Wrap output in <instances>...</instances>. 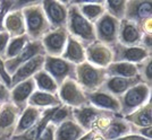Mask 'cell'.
I'll list each match as a JSON object with an SVG mask.
<instances>
[{
    "mask_svg": "<svg viewBox=\"0 0 152 140\" xmlns=\"http://www.w3.org/2000/svg\"><path fill=\"white\" fill-rule=\"evenodd\" d=\"M94 32L96 41L109 48L118 43V31H119V20L115 19L107 13L103 14L100 19L94 24Z\"/></svg>",
    "mask_w": 152,
    "mask_h": 140,
    "instance_id": "obj_6",
    "label": "cell"
},
{
    "mask_svg": "<svg viewBox=\"0 0 152 140\" xmlns=\"http://www.w3.org/2000/svg\"><path fill=\"white\" fill-rule=\"evenodd\" d=\"M10 103V89L2 82H0V105Z\"/></svg>",
    "mask_w": 152,
    "mask_h": 140,
    "instance_id": "obj_39",
    "label": "cell"
},
{
    "mask_svg": "<svg viewBox=\"0 0 152 140\" xmlns=\"http://www.w3.org/2000/svg\"><path fill=\"white\" fill-rule=\"evenodd\" d=\"M22 12L25 22L26 35L30 41H41L45 34L51 31L41 1H33L30 6L22 9Z\"/></svg>",
    "mask_w": 152,
    "mask_h": 140,
    "instance_id": "obj_2",
    "label": "cell"
},
{
    "mask_svg": "<svg viewBox=\"0 0 152 140\" xmlns=\"http://www.w3.org/2000/svg\"><path fill=\"white\" fill-rule=\"evenodd\" d=\"M67 4H68V13H67L66 30L68 32V35L80 41L84 46L92 44L96 41L93 24L83 17L76 5L70 4L69 1H67Z\"/></svg>",
    "mask_w": 152,
    "mask_h": 140,
    "instance_id": "obj_1",
    "label": "cell"
},
{
    "mask_svg": "<svg viewBox=\"0 0 152 140\" xmlns=\"http://www.w3.org/2000/svg\"><path fill=\"white\" fill-rule=\"evenodd\" d=\"M0 82H2V80H1V78H0ZM2 83H4V82H2Z\"/></svg>",
    "mask_w": 152,
    "mask_h": 140,
    "instance_id": "obj_48",
    "label": "cell"
},
{
    "mask_svg": "<svg viewBox=\"0 0 152 140\" xmlns=\"http://www.w3.org/2000/svg\"><path fill=\"white\" fill-rule=\"evenodd\" d=\"M35 89L37 87L33 78H28L10 89V102L18 108L20 113L27 108L28 98Z\"/></svg>",
    "mask_w": 152,
    "mask_h": 140,
    "instance_id": "obj_18",
    "label": "cell"
},
{
    "mask_svg": "<svg viewBox=\"0 0 152 140\" xmlns=\"http://www.w3.org/2000/svg\"><path fill=\"white\" fill-rule=\"evenodd\" d=\"M55 131H56V127L49 122L45 128V130L42 131V134H40L39 140H55Z\"/></svg>",
    "mask_w": 152,
    "mask_h": 140,
    "instance_id": "obj_38",
    "label": "cell"
},
{
    "mask_svg": "<svg viewBox=\"0 0 152 140\" xmlns=\"http://www.w3.org/2000/svg\"><path fill=\"white\" fill-rule=\"evenodd\" d=\"M124 119L134 127H152V100L131 114L124 116Z\"/></svg>",
    "mask_w": 152,
    "mask_h": 140,
    "instance_id": "obj_27",
    "label": "cell"
},
{
    "mask_svg": "<svg viewBox=\"0 0 152 140\" xmlns=\"http://www.w3.org/2000/svg\"><path fill=\"white\" fill-rule=\"evenodd\" d=\"M45 52L41 41H30L19 54H17L16 57L10 59V60L4 61L5 69H6L7 74L12 77V75L22 64H26L27 61H30L33 58L38 57V56H45Z\"/></svg>",
    "mask_w": 152,
    "mask_h": 140,
    "instance_id": "obj_10",
    "label": "cell"
},
{
    "mask_svg": "<svg viewBox=\"0 0 152 140\" xmlns=\"http://www.w3.org/2000/svg\"><path fill=\"white\" fill-rule=\"evenodd\" d=\"M73 119V108L67 105H59L56 108L55 112L52 113L50 119V123L53 124L55 127H58L59 124H61L64 122L68 121Z\"/></svg>",
    "mask_w": 152,
    "mask_h": 140,
    "instance_id": "obj_34",
    "label": "cell"
},
{
    "mask_svg": "<svg viewBox=\"0 0 152 140\" xmlns=\"http://www.w3.org/2000/svg\"><path fill=\"white\" fill-rule=\"evenodd\" d=\"M107 77H123L133 78L137 77V67L134 64L128 62H113L106 68Z\"/></svg>",
    "mask_w": 152,
    "mask_h": 140,
    "instance_id": "obj_30",
    "label": "cell"
},
{
    "mask_svg": "<svg viewBox=\"0 0 152 140\" xmlns=\"http://www.w3.org/2000/svg\"><path fill=\"white\" fill-rule=\"evenodd\" d=\"M61 58L64 60L70 62V64H75V66L83 64V62L86 61L85 46L80 41H77L76 38L68 35L67 44H66V48H65V51L61 54Z\"/></svg>",
    "mask_w": 152,
    "mask_h": 140,
    "instance_id": "obj_24",
    "label": "cell"
},
{
    "mask_svg": "<svg viewBox=\"0 0 152 140\" xmlns=\"http://www.w3.org/2000/svg\"><path fill=\"white\" fill-rule=\"evenodd\" d=\"M1 108H2V105H0V111H1Z\"/></svg>",
    "mask_w": 152,
    "mask_h": 140,
    "instance_id": "obj_47",
    "label": "cell"
},
{
    "mask_svg": "<svg viewBox=\"0 0 152 140\" xmlns=\"http://www.w3.org/2000/svg\"><path fill=\"white\" fill-rule=\"evenodd\" d=\"M45 110H41V108H33V106H28L20 113L18 119V123L16 126V129H15V132H14V136H17V134H20L23 132L27 131L30 128H32L34 124H37L41 116H42V113H43Z\"/></svg>",
    "mask_w": 152,
    "mask_h": 140,
    "instance_id": "obj_25",
    "label": "cell"
},
{
    "mask_svg": "<svg viewBox=\"0 0 152 140\" xmlns=\"http://www.w3.org/2000/svg\"><path fill=\"white\" fill-rule=\"evenodd\" d=\"M28 42H30V38L26 34L23 36H18V38H9V42H8L6 48V52H5L4 61L10 60V59L16 57L17 54H19Z\"/></svg>",
    "mask_w": 152,
    "mask_h": 140,
    "instance_id": "obj_32",
    "label": "cell"
},
{
    "mask_svg": "<svg viewBox=\"0 0 152 140\" xmlns=\"http://www.w3.org/2000/svg\"><path fill=\"white\" fill-rule=\"evenodd\" d=\"M41 5L48 19L51 30H57L66 27L68 4L67 1L60 0H45L41 1Z\"/></svg>",
    "mask_w": 152,
    "mask_h": 140,
    "instance_id": "obj_8",
    "label": "cell"
},
{
    "mask_svg": "<svg viewBox=\"0 0 152 140\" xmlns=\"http://www.w3.org/2000/svg\"><path fill=\"white\" fill-rule=\"evenodd\" d=\"M4 30L9 38H18L26 34L25 22L22 10H9L4 18Z\"/></svg>",
    "mask_w": 152,
    "mask_h": 140,
    "instance_id": "obj_22",
    "label": "cell"
},
{
    "mask_svg": "<svg viewBox=\"0 0 152 140\" xmlns=\"http://www.w3.org/2000/svg\"><path fill=\"white\" fill-rule=\"evenodd\" d=\"M136 67L141 80L152 87V57L146 58L145 60L136 64Z\"/></svg>",
    "mask_w": 152,
    "mask_h": 140,
    "instance_id": "obj_35",
    "label": "cell"
},
{
    "mask_svg": "<svg viewBox=\"0 0 152 140\" xmlns=\"http://www.w3.org/2000/svg\"><path fill=\"white\" fill-rule=\"evenodd\" d=\"M67 38H68V32L66 27L51 30L48 34H45L41 40L45 56L61 57L67 44Z\"/></svg>",
    "mask_w": 152,
    "mask_h": 140,
    "instance_id": "obj_11",
    "label": "cell"
},
{
    "mask_svg": "<svg viewBox=\"0 0 152 140\" xmlns=\"http://www.w3.org/2000/svg\"><path fill=\"white\" fill-rule=\"evenodd\" d=\"M106 113H108L107 111H102L100 108H96L88 104L81 108H73V119L85 132H89L91 131L94 122Z\"/></svg>",
    "mask_w": 152,
    "mask_h": 140,
    "instance_id": "obj_15",
    "label": "cell"
},
{
    "mask_svg": "<svg viewBox=\"0 0 152 140\" xmlns=\"http://www.w3.org/2000/svg\"><path fill=\"white\" fill-rule=\"evenodd\" d=\"M115 140H150V139H146V138H143L141 136H137V134H126L121 138H118V139H115Z\"/></svg>",
    "mask_w": 152,
    "mask_h": 140,
    "instance_id": "obj_44",
    "label": "cell"
},
{
    "mask_svg": "<svg viewBox=\"0 0 152 140\" xmlns=\"http://www.w3.org/2000/svg\"><path fill=\"white\" fill-rule=\"evenodd\" d=\"M94 140H103V138H102L101 136H100V134H99V136H98V137H96V138H95Z\"/></svg>",
    "mask_w": 152,
    "mask_h": 140,
    "instance_id": "obj_46",
    "label": "cell"
},
{
    "mask_svg": "<svg viewBox=\"0 0 152 140\" xmlns=\"http://www.w3.org/2000/svg\"><path fill=\"white\" fill-rule=\"evenodd\" d=\"M27 105L41 108V110H45V108L59 106V105H61V102L58 97V94H50V93H45V92H40V90L35 89L30 96Z\"/></svg>",
    "mask_w": 152,
    "mask_h": 140,
    "instance_id": "obj_28",
    "label": "cell"
},
{
    "mask_svg": "<svg viewBox=\"0 0 152 140\" xmlns=\"http://www.w3.org/2000/svg\"><path fill=\"white\" fill-rule=\"evenodd\" d=\"M98 136H99V134H96L94 131H89V132H86V134H84L83 137H81L78 140H94Z\"/></svg>",
    "mask_w": 152,
    "mask_h": 140,
    "instance_id": "obj_45",
    "label": "cell"
},
{
    "mask_svg": "<svg viewBox=\"0 0 152 140\" xmlns=\"http://www.w3.org/2000/svg\"><path fill=\"white\" fill-rule=\"evenodd\" d=\"M32 78L35 83L37 90L50 93V94H57L58 93V88H59L58 85L53 80V78L50 75H48L43 69L38 71Z\"/></svg>",
    "mask_w": 152,
    "mask_h": 140,
    "instance_id": "obj_31",
    "label": "cell"
},
{
    "mask_svg": "<svg viewBox=\"0 0 152 140\" xmlns=\"http://www.w3.org/2000/svg\"><path fill=\"white\" fill-rule=\"evenodd\" d=\"M113 52V62H128L137 64L145 60L146 58L152 57V51H149L142 46H125L116 43L110 48Z\"/></svg>",
    "mask_w": 152,
    "mask_h": 140,
    "instance_id": "obj_9",
    "label": "cell"
},
{
    "mask_svg": "<svg viewBox=\"0 0 152 140\" xmlns=\"http://www.w3.org/2000/svg\"><path fill=\"white\" fill-rule=\"evenodd\" d=\"M70 4H74L78 7L80 13L86 20L94 24L106 13L103 1L99 0H72Z\"/></svg>",
    "mask_w": 152,
    "mask_h": 140,
    "instance_id": "obj_21",
    "label": "cell"
},
{
    "mask_svg": "<svg viewBox=\"0 0 152 140\" xmlns=\"http://www.w3.org/2000/svg\"><path fill=\"white\" fill-rule=\"evenodd\" d=\"M139 27L143 34L152 35V17L151 18H146L144 20H142L139 24Z\"/></svg>",
    "mask_w": 152,
    "mask_h": 140,
    "instance_id": "obj_42",
    "label": "cell"
},
{
    "mask_svg": "<svg viewBox=\"0 0 152 140\" xmlns=\"http://www.w3.org/2000/svg\"><path fill=\"white\" fill-rule=\"evenodd\" d=\"M86 98L89 101V104L96 108H100L102 111L111 112L116 115H119L121 113V104L117 97L110 95L109 93L98 89L92 93H85Z\"/></svg>",
    "mask_w": 152,
    "mask_h": 140,
    "instance_id": "obj_14",
    "label": "cell"
},
{
    "mask_svg": "<svg viewBox=\"0 0 152 140\" xmlns=\"http://www.w3.org/2000/svg\"><path fill=\"white\" fill-rule=\"evenodd\" d=\"M57 94L61 104L70 106L72 108H81L89 104L85 92L75 79H66L59 86Z\"/></svg>",
    "mask_w": 152,
    "mask_h": 140,
    "instance_id": "obj_7",
    "label": "cell"
},
{
    "mask_svg": "<svg viewBox=\"0 0 152 140\" xmlns=\"http://www.w3.org/2000/svg\"><path fill=\"white\" fill-rule=\"evenodd\" d=\"M0 78L8 88H12V78L7 74L6 69H5V62L2 59H0Z\"/></svg>",
    "mask_w": 152,
    "mask_h": 140,
    "instance_id": "obj_40",
    "label": "cell"
},
{
    "mask_svg": "<svg viewBox=\"0 0 152 140\" xmlns=\"http://www.w3.org/2000/svg\"><path fill=\"white\" fill-rule=\"evenodd\" d=\"M107 78L106 68H100L88 61L76 66V82L85 93H92L101 88Z\"/></svg>",
    "mask_w": 152,
    "mask_h": 140,
    "instance_id": "obj_4",
    "label": "cell"
},
{
    "mask_svg": "<svg viewBox=\"0 0 152 140\" xmlns=\"http://www.w3.org/2000/svg\"><path fill=\"white\" fill-rule=\"evenodd\" d=\"M131 134H137V136H141V137H143V138L152 140V127L140 128V127L131 126Z\"/></svg>",
    "mask_w": 152,
    "mask_h": 140,
    "instance_id": "obj_36",
    "label": "cell"
},
{
    "mask_svg": "<svg viewBox=\"0 0 152 140\" xmlns=\"http://www.w3.org/2000/svg\"><path fill=\"white\" fill-rule=\"evenodd\" d=\"M140 83H143L139 76L133 78H123V77H107L106 80L102 84V90L109 93L110 95L119 98L124 93H126L129 88L137 85Z\"/></svg>",
    "mask_w": 152,
    "mask_h": 140,
    "instance_id": "obj_16",
    "label": "cell"
},
{
    "mask_svg": "<svg viewBox=\"0 0 152 140\" xmlns=\"http://www.w3.org/2000/svg\"><path fill=\"white\" fill-rule=\"evenodd\" d=\"M20 111L13 103L2 105L0 111V139L10 140L18 123Z\"/></svg>",
    "mask_w": 152,
    "mask_h": 140,
    "instance_id": "obj_12",
    "label": "cell"
},
{
    "mask_svg": "<svg viewBox=\"0 0 152 140\" xmlns=\"http://www.w3.org/2000/svg\"><path fill=\"white\" fill-rule=\"evenodd\" d=\"M13 5V1H0V32H4V18Z\"/></svg>",
    "mask_w": 152,
    "mask_h": 140,
    "instance_id": "obj_37",
    "label": "cell"
},
{
    "mask_svg": "<svg viewBox=\"0 0 152 140\" xmlns=\"http://www.w3.org/2000/svg\"><path fill=\"white\" fill-rule=\"evenodd\" d=\"M45 59V56H38V57L31 59L30 61H27L26 64H22L10 77L12 78V88L14 86H16L17 84L22 83L28 78H32L38 71L43 69Z\"/></svg>",
    "mask_w": 152,
    "mask_h": 140,
    "instance_id": "obj_20",
    "label": "cell"
},
{
    "mask_svg": "<svg viewBox=\"0 0 152 140\" xmlns=\"http://www.w3.org/2000/svg\"><path fill=\"white\" fill-rule=\"evenodd\" d=\"M9 38H10L9 35L5 31L0 32V59H2V60L5 58V52H6V48L8 42H9Z\"/></svg>",
    "mask_w": 152,
    "mask_h": 140,
    "instance_id": "obj_41",
    "label": "cell"
},
{
    "mask_svg": "<svg viewBox=\"0 0 152 140\" xmlns=\"http://www.w3.org/2000/svg\"><path fill=\"white\" fill-rule=\"evenodd\" d=\"M140 46L144 48L149 51H152V35L143 34V36L141 38V42H140Z\"/></svg>",
    "mask_w": 152,
    "mask_h": 140,
    "instance_id": "obj_43",
    "label": "cell"
},
{
    "mask_svg": "<svg viewBox=\"0 0 152 140\" xmlns=\"http://www.w3.org/2000/svg\"><path fill=\"white\" fill-rule=\"evenodd\" d=\"M143 33L137 24L123 19L119 22L118 31V43L125 46H137L140 45Z\"/></svg>",
    "mask_w": 152,
    "mask_h": 140,
    "instance_id": "obj_19",
    "label": "cell"
},
{
    "mask_svg": "<svg viewBox=\"0 0 152 140\" xmlns=\"http://www.w3.org/2000/svg\"><path fill=\"white\" fill-rule=\"evenodd\" d=\"M0 140H5V139H0Z\"/></svg>",
    "mask_w": 152,
    "mask_h": 140,
    "instance_id": "obj_49",
    "label": "cell"
},
{
    "mask_svg": "<svg viewBox=\"0 0 152 140\" xmlns=\"http://www.w3.org/2000/svg\"><path fill=\"white\" fill-rule=\"evenodd\" d=\"M152 87L145 83H140L129 88L126 93L118 98L121 104V116H126L131 114L135 110L145 105L149 101H151Z\"/></svg>",
    "mask_w": 152,
    "mask_h": 140,
    "instance_id": "obj_3",
    "label": "cell"
},
{
    "mask_svg": "<svg viewBox=\"0 0 152 140\" xmlns=\"http://www.w3.org/2000/svg\"><path fill=\"white\" fill-rule=\"evenodd\" d=\"M43 70L53 78L58 87L66 79H76V66L64 60L61 57L45 56Z\"/></svg>",
    "mask_w": 152,
    "mask_h": 140,
    "instance_id": "obj_5",
    "label": "cell"
},
{
    "mask_svg": "<svg viewBox=\"0 0 152 140\" xmlns=\"http://www.w3.org/2000/svg\"><path fill=\"white\" fill-rule=\"evenodd\" d=\"M85 134L86 132L74 121V119H72L56 127L55 140H78Z\"/></svg>",
    "mask_w": 152,
    "mask_h": 140,
    "instance_id": "obj_29",
    "label": "cell"
},
{
    "mask_svg": "<svg viewBox=\"0 0 152 140\" xmlns=\"http://www.w3.org/2000/svg\"><path fill=\"white\" fill-rule=\"evenodd\" d=\"M56 108H45V111H43V113H42V116H41L40 121L37 124H34L33 127L30 128L27 131L23 132V134H17V136H13L10 140H39L40 134H42V131L47 127V124L50 122L51 115L55 112Z\"/></svg>",
    "mask_w": 152,
    "mask_h": 140,
    "instance_id": "obj_26",
    "label": "cell"
},
{
    "mask_svg": "<svg viewBox=\"0 0 152 140\" xmlns=\"http://www.w3.org/2000/svg\"><path fill=\"white\" fill-rule=\"evenodd\" d=\"M103 5L108 15H110L111 17L119 22L125 19L126 0H104Z\"/></svg>",
    "mask_w": 152,
    "mask_h": 140,
    "instance_id": "obj_33",
    "label": "cell"
},
{
    "mask_svg": "<svg viewBox=\"0 0 152 140\" xmlns=\"http://www.w3.org/2000/svg\"><path fill=\"white\" fill-rule=\"evenodd\" d=\"M85 57L89 64L107 68L110 64H113V52L107 45L102 44L99 41H95L92 44L85 46Z\"/></svg>",
    "mask_w": 152,
    "mask_h": 140,
    "instance_id": "obj_13",
    "label": "cell"
},
{
    "mask_svg": "<svg viewBox=\"0 0 152 140\" xmlns=\"http://www.w3.org/2000/svg\"><path fill=\"white\" fill-rule=\"evenodd\" d=\"M131 134V124L121 115H115L101 134L103 140H115Z\"/></svg>",
    "mask_w": 152,
    "mask_h": 140,
    "instance_id": "obj_23",
    "label": "cell"
},
{
    "mask_svg": "<svg viewBox=\"0 0 152 140\" xmlns=\"http://www.w3.org/2000/svg\"><path fill=\"white\" fill-rule=\"evenodd\" d=\"M152 17V1L129 0L126 1L125 19L139 25L142 20Z\"/></svg>",
    "mask_w": 152,
    "mask_h": 140,
    "instance_id": "obj_17",
    "label": "cell"
}]
</instances>
